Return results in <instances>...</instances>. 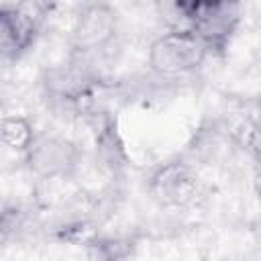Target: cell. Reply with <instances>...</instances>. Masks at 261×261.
<instances>
[{
  "mask_svg": "<svg viewBox=\"0 0 261 261\" xmlns=\"http://www.w3.org/2000/svg\"><path fill=\"white\" fill-rule=\"evenodd\" d=\"M57 0H12L0 8V47L6 61L24 57L49 24Z\"/></svg>",
  "mask_w": 261,
  "mask_h": 261,
  "instance_id": "cell-1",
  "label": "cell"
},
{
  "mask_svg": "<svg viewBox=\"0 0 261 261\" xmlns=\"http://www.w3.org/2000/svg\"><path fill=\"white\" fill-rule=\"evenodd\" d=\"M184 27L192 29L210 55H222L241 22V0H171Z\"/></svg>",
  "mask_w": 261,
  "mask_h": 261,
  "instance_id": "cell-2",
  "label": "cell"
},
{
  "mask_svg": "<svg viewBox=\"0 0 261 261\" xmlns=\"http://www.w3.org/2000/svg\"><path fill=\"white\" fill-rule=\"evenodd\" d=\"M210 57L204 41L188 27H171L149 45V65L161 77H184L198 71Z\"/></svg>",
  "mask_w": 261,
  "mask_h": 261,
  "instance_id": "cell-3",
  "label": "cell"
},
{
  "mask_svg": "<svg viewBox=\"0 0 261 261\" xmlns=\"http://www.w3.org/2000/svg\"><path fill=\"white\" fill-rule=\"evenodd\" d=\"M118 31V14L106 0L86 2L73 20L71 45L80 55H90L106 49Z\"/></svg>",
  "mask_w": 261,
  "mask_h": 261,
  "instance_id": "cell-4",
  "label": "cell"
},
{
  "mask_svg": "<svg viewBox=\"0 0 261 261\" xmlns=\"http://www.w3.org/2000/svg\"><path fill=\"white\" fill-rule=\"evenodd\" d=\"M22 157L33 175L41 179H65L77 169L82 153L77 145L65 137L37 135Z\"/></svg>",
  "mask_w": 261,
  "mask_h": 261,
  "instance_id": "cell-5",
  "label": "cell"
},
{
  "mask_svg": "<svg viewBox=\"0 0 261 261\" xmlns=\"http://www.w3.org/2000/svg\"><path fill=\"white\" fill-rule=\"evenodd\" d=\"M149 192L163 206H188L200 192V179L190 163L175 159L151 173Z\"/></svg>",
  "mask_w": 261,
  "mask_h": 261,
  "instance_id": "cell-6",
  "label": "cell"
},
{
  "mask_svg": "<svg viewBox=\"0 0 261 261\" xmlns=\"http://www.w3.org/2000/svg\"><path fill=\"white\" fill-rule=\"evenodd\" d=\"M35 137H37L35 126L27 116L8 114V116L2 118V143L10 151H16V153L24 155L29 151V147L33 145Z\"/></svg>",
  "mask_w": 261,
  "mask_h": 261,
  "instance_id": "cell-7",
  "label": "cell"
},
{
  "mask_svg": "<svg viewBox=\"0 0 261 261\" xmlns=\"http://www.w3.org/2000/svg\"><path fill=\"white\" fill-rule=\"evenodd\" d=\"M253 188H255L257 202H259V206H261V167H257V171H255V177H253Z\"/></svg>",
  "mask_w": 261,
  "mask_h": 261,
  "instance_id": "cell-8",
  "label": "cell"
}]
</instances>
